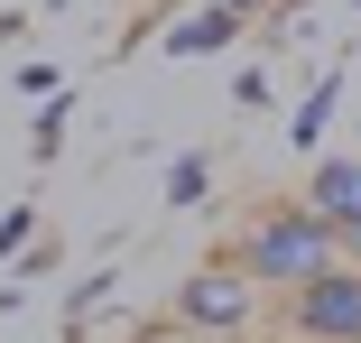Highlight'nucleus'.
Returning a JSON list of instances; mask_svg holds the SVG:
<instances>
[{
  "instance_id": "4",
  "label": "nucleus",
  "mask_w": 361,
  "mask_h": 343,
  "mask_svg": "<svg viewBox=\"0 0 361 343\" xmlns=\"http://www.w3.org/2000/svg\"><path fill=\"white\" fill-rule=\"evenodd\" d=\"M306 204L334 223L343 260H361V158H324V167L306 176Z\"/></svg>"
},
{
  "instance_id": "3",
  "label": "nucleus",
  "mask_w": 361,
  "mask_h": 343,
  "mask_svg": "<svg viewBox=\"0 0 361 343\" xmlns=\"http://www.w3.org/2000/svg\"><path fill=\"white\" fill-rule=\"evenodd\" d=\"M278 325H287V343H361V260H334L306 288H287Z\"/></svg>"
},
{
  "instance_id": "8",
  "label": "nucleus",
  "mask_w": 361,
  "mask_h": 343,
  "mask_svg": "<svg viewBox=\"0 0 361 343\" xmlns=\"http://www.w3.org/2000/svg\"><path fill=\"white\" fill-rule=\"evenodd\" d=\"M149 343H176V334H149Z\"/></svg>"
},
{
  "instance_id": "2",
  "label": "nucleus",
  "mask_w": 361,
  "mask_h": 343,
  "mask_svg": "<svg viewBox=\"0 0 361 343\" xmlns=\"http://www.w3.org/2000/svg\"><path fill=\"white\" fill-rule=\"evenodd\" d=\"M176 334H204V343H250L259 334V315H269V288H250L232 260H204L195 279L176 288Z\"/></svg>"
},
{
  "instance_id": "1",
  "label": "nucleus",
  "mask_w": 361,
  "mask_h": 343,
  "mask_svg": "<svg viewBox=\"0 0 361 343\" xmlns=\"http://www.w3.org/2000/svg\"><path fill=\"white\" fill-rule=\"evenodd\" d=\"M223 260L241 269L250 288L287 297V288H306L315 269H334V260H343V241H334V223L315 214L306 195H297V204H278V195H269L259 214H250V223H241V232L223 241Z\"/></svg>"
},
{
  "instance_id": "5",
  "label": "nucleus",
  "mask_w": 361,
  "mask_h": 343,
  "mask_svg": "<svg viewBox=\"0 0 361 343\" xmlns=\"http://www.w3.org/2000/svg\"><path fill=\"white\" fill-rule=\"evenodd\" d=\"M213 47H232V10H204L176 28V56H213Z\"/></svg>"
},
{
  "instance_id": "7",
  "label": "nucleus",
  "mask_w": 361,
  "mask_h": 343,
  "mask_svg": "<svg viewBox=\"0 0 361 343\" xmlns=\"http://www.w3.org/2000/svg\"><path fill=\"white\" fill-rule=\"evenodd\" d=\"M19 241H28V204H19V214H10V223H0V260H10Z\"/></svg>"
},
{
  "instance_id": "6",
  "label": "nucleus",
  "mask_w": 361,
  "mask_h": 343,
  "mask_svg": "<svg viewBox=\"0 0 361 343\" xmlns=\"http://www.w3.org/2000/svg\"><path fill=\"white\" fill-rule=\"evenodd\" d=\"M204 186H213V158H204V149H185V158L167 167V204H195Z\"/></svg>"
}]
</instances>
